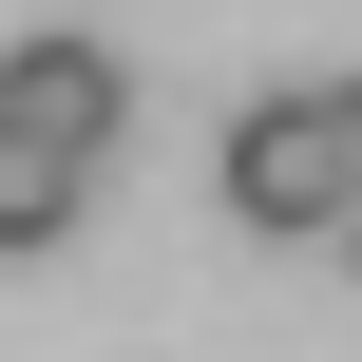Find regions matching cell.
<instances>
[{
  "instance_id": "6da1fadb",
  "label": "cell",
  "mask_w": 362,
  "mask_h": 362,
  "mask_svg": "<svg viewBox=\"0 0 362 362\" xmlns=\"http://www.w3.org/2000/svg\"><path fill=\"white\" fill-rule=\"evenodd\" d=\"M210 191H229V229H267V248H325V229L362 210L344 76H286V95H248V115H229V153H210Z\"/></svg>"
},
{
  "instance_id": "7a4b0ae2",
  "label": "cell",
  "mask_w": 362,
  "mask_h": 362,
  "mask_svg": "<svg viewBox=\"0 0 362 362\" xmlns=\"http://www.w3.org/2000/svg\"><path fill=\"white\" fill-rule=\"evenodd\" d=\"M0 115L57 134V153H115V134H134V57L76 38V19H38V38H0Z\"/></svg>"
},
{
  "instance_id": "3957f363",
  "label": "cell",
  "mask_w": 362,
  "mask_h": 362,
  "mask_svg": "<svg viewBox=\"0 0 362 362\" xmlns=\"http://www.w3.org/2000/svg\"><path fill=\"white\" fill-rule=\"evenodd\" d=\"M76 191H95V153H57V134L0 115V267H38V248L76 229Z\"/></svg>"
},
{
  "instance_id": "277c9868",
  "label": "cell",
  "mask_w": 362,
  "mask_h": 362,
  "mask_svg": "<svg viewBox=\"0 0 362 362\" xmlns=\"http://www.w3.org/2000/svg\"><path fill=\"white\" fill-rule=\"evenodd\" d=\"M325 248H344V267H362V210H344V229H325Z\"/></svg>"
}]
</instances>
